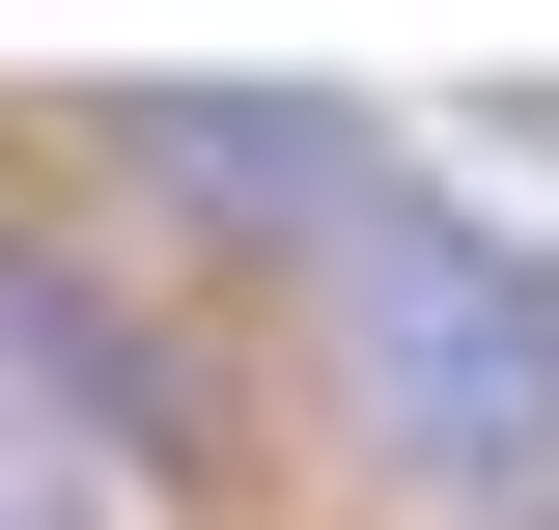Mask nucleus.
<instances>
[{
  "label": "nucleus",
  "mask_w": 559,
  "mask_h": 530,
  "mask_svg": "<svg viewBox=\"0 0 559 530\" xmlns=\"http://www.w3.org/2000/svg\"><path fill=\"white\" fill-rule=\"evenodd\" d=\"M336 363H364V447L448 474V503H532L559 474V279L448 196H364L336 224Z\"/></svg>",
  "instance_id": "nucleus-1"
},
{
  "label": "nucleus",
  "mask_w": 559,
  "mask_h": 530,
  "mask_svg": "<svg viewBox=\"0 0 559 530\" xmlns=\"http://www.w3.org/2000/svg\"><path fill=\"white\" fill-rule=\"evenodd\" d=\"M112 168L168 224H224V252H336L364 224V112H308V84H112Z\"/></svg>",
  "instance_id": "nucleus-2"
}]
</instances>
